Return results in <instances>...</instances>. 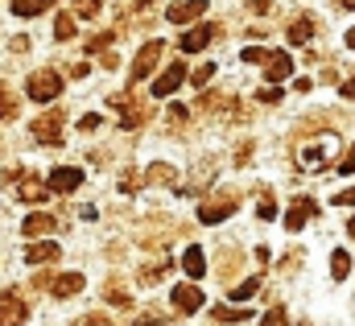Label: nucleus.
I'll use <instances>...</instances> for the list:
<instances>
[{"instance_id":"obj_31","label":"nucleus","mask_w":355,"mask_h":326,"mask_svg":"<svg viewBox=\"0 0 355 326\" xmlns=\"http://www.w3.org/2000/svg\"><path fill=\"white\" fill-rule=\"evenodd\" d=\"M268 58V50H261V46H248L244 50V62H265Z\"/></svg>"},{"instance_id":"obj_37","label":"nucleus","mask_w":355,"mask_h":326,"mask_svg":"<svg viewBox=\"0 0 355 326\" xmlns=\"http://www.w3.org/2000/svg\"><path fill=\"white\" fill-rule=\"evenodd\" d=\"M252 12H268V0H252Z\"/></svg>"},{"instance_id":"obj_17","label":"nucleus","mask_w":355,"mask_h":326,"mask_svg":"<svg viewBox=\"0 0 355 326\" xmlns=\"http://www.w3.org/2000/svg\"><path fill=\"white\" fill-rule=\"evenodd\" d=\"M25 260H29V264H50V260H58V244H54V240L33 244L29 252H25Z\"/></svg>"},{"instance_id":"obj_38","label":"nucleus","mask_w":355,"mask_h":326,"mask_svg":"<svg viewBox=\"0 0 355 326\" xmlns=\"http://www.w3.org/2000/svg\"><path fill=\"white\" fill-rule=\"evenodd\" d=\"M79 326H107V323H103V318H83Z\"/></svg>"},{"instance_id":"obj_8","label":"nucleus","mask_w":355,"mask_h":326,"mask_svg":"<svg viewBox=\"0 0 355 326\" xmlns=\"http://www.w3.org/2000/svg\"><path fill=\"white\" fill-rule=\"evenodd\" d=\"M170 302H174L178 314H194V310L202 306V293H198L194 285H178L174 293H170Z\"/></svg>"},{"instance_id":"obj_9","label":"nucleus","mask_w":355,"mask_h":326,"mask_svg":"<svg viewBox=\"0 0 355 326\" xmlns=\"http://www.w3.org/2000/svg\"><path fill=\"white\" fill-rule=\"evenodd\" d=\"M25 323V302L17 293H4L0 298V326H21Z\"/></svg>"},{"instance_id":"obj_18","label":"nucleus","mask_w":355,"mask_h":326,"mask_svg":"<svg viewBox=\"0 0 355 326\" xmlns=\"http://www.w3.org/2000/svg\"><path fill=\"white\" fill-rule=\"evenodd\" d=\"M310 33H314V21H306V17H297V21L289 25V42H293V46H306Z\"/></svg>"},{"instance_id":"obj_10","label":"nucleus","mask_w":355,"mask_h":326,"mask_svg":"<svg viewBox=\"0 0 355 326\" xmlns=\"http://www.w3.org/2000/svg\"><path fill=\"white\" fill-rule=\"evenodd\" d=\"M236 215V203L227 198V203H202L198 207V219L202 223H223V219H232Z\"/></svg>"},{"instance_id":"obj_5","label":"nucleus","mask_w":355,"mask_h":326,"mask_svg":"<svg viewBox=\"0 0 355 326\" xmlns=\"http://www.w3.org/2000/svg\"><path fill=\"white\" fill-rule=\"evenodd\" d=\"M157 58H162V42H149V46H145V50L137 54V62H132V83H141L145 75H153Z\"/></svg>"},{"instance_id":"obj_23","label":"nucleus","mask_w":355,"mask_h":326,"mask_svg":"<svg viewBox=\"0 0 355 326\" xmlns=\"http://www.w3.org/2000/svg\"><path fill=\"white\" fill-rule=\"evenodd\" d=\"M12 12H17V17H37V12H46V8H42L37 0H12Z\"/></svg>"},{"instance_id":"obj_32","label":"nucleus","mask_w":355,"mask_h":326,"mask_svg":"<svg viewBox=\"0 0 355 326\" xmlns=\"http://www.w3.org/2000/svg\"><path fill=\"white\" fill-rule=\"evenodd\" d=\"M107 302H112V306H128V302H132V298H128V293H124V289H107Z\"/></svg>"},{"instance_id":"obj_41","label":"nucleus","mask_w":355,"mask_h":326,"mask_svg":"<svg viewBox=\"0 0 355 326\" xmlns=\"http://www.w3.org/2000/svg\"><path fill=\"white\" fill-rule=\"evenodd\" d=\"M347 236H352V240H355V219H352V223H347Z\"/></svg>"},{"instance_id":"obj_34","label":"nucleus","mask_w":355,"mask_h":326,"mask_svg":"<svg viewBox=\"0 0 355 326\" xmlns=\"http://www.w3.org/2000/svg\"><path fill=\"white\" fill-rule=\"evenodd\" d=\"M257 215H261V219H272V215H277V207H272V203H268V198H265V203L257 207Z\"/></svg>"},{"instance_id":"obj_4","label":"nucleus","mask_w":355,"mask_h":326,"mask_svg":"<svg viewBox=\"0 0 355 326\" xmlns=\"http://www.w3.org/2000/svg\"><path fill=\"white\" fill-rule=\"evenodd\" d=\"M79 182H83V173H79L75 165H62V169H54V173L46 178V190H58V194H67V190H79Z\"/></svg>"},{"instance_id":"obj_22","label":"nucleus","mask_w":355,"mask_h":326,"mask_svg":"<svg viewBox=\"0 0 355 326\" xmlns=\"http://www.w3.org/2000/svg\"><path fill=\"white\" fill-rule=\"evenodd\" d=\"M257 289H261V277H248V281H244V285H236V289H232V298H236V302H240V306H244V302H248V298H252V293H257Z\"/></svg>"},{"instance_id":"obj_36","label":"nucleus","mask_w":355,"mask_h":326,"mask_svg":"<svg viewBox=\"0 0 355 326\" xmlns=\"http://www.w3.org/2000/svg\"><path fill=\"white\" fill-rule=\"evenodd\" d=\"M343 99H355V79L343 83Z\"/></svg>"},{"instance_id":"obj_2","label":"nucleus","mask_w":355,"mask_h":326,"mask_svg":"<svg viewBox=\"0 0 355 326\" xmlns=\"http://www.w3.org/2000/svg\"><path fill=\"white\" fill-rule=\"evenodd\" d=\"M211 37H219V25H215V21H211V25H194L190 33H182L178 46H182V54H198L202 46H211Z\"/></svg>"},{"instance_id":"obj_6","label":"nucleus","mask_w":355,"mask_h":326,"mask_svg":"<svg viewBox=\"0 0 355 326\" xmlns=\"http://www.w3.org/2000/svg\"><path fill=\"white\" fill-rule=\"evenodd\" d=\"M202 12H207V0H178V4H170L166 17H170L174 25H186V21H198Z\"/></svg>"},{"instance_id":"obj_21","label":"nucleus","mask_w":355,"mask_h":326,"mask_svg":"<svg viewBox=\"0 0 355 326\" xmlns=\"http://www.w3.org/2000/svg\"><path fill=\"white\" fill-rule=\"evenodd\" d=\"M54 37H58V42H71V37H75V17H71V12H62V17L54 21Z\"/></svg>"},{"instance_id":"obj_16","label":"nucleus","mask_w":355,"mask_h":326,"mask_svg":"<svg viewBox=\"0 0 355 326\" xmlns=\"http://www.w3.org/2000/svg\"><path fill=\"white\" fill-rule=\"evenodd\" d=\"M21 232H25V236H33V240H42L46 232H54V219H50V215H29V219L21 223Z\"/></svg>"},{"instance_id":"obj_14","label":"nucleus","mask_w":355,"mask_h":326,"mask_svg":"<svg viewBox=\"0 0 355 326\" xmlns=\"http://www.w3.org/2000/svg\"><path fill=\"white\" fill-rule=\"evenodd\" d=\"M306 215H314V207H310V198H297L293 211L285 215V228H289V232H302V228H306Z\"/></svg>"},{"instance_id":"obj_12","label":"nucleus","mask_w":355,"mask_h":326,"mask_svg":"<svg viewBox=\"0 0 355 326\" xmlns=\"http://www.w3.org/2000/svg\"><path fill=\"white\" fill-rule=\"evenodd\" d=\"M46 194H50V190H46V182H37V178H25V182L17 186V198H21V203H46Z\"/></svg>"},{"instance_id":"obj_42","label":"nucleus","mask_w":355,"mask_h":326,"mask_svg":"<svg viewBox=\"0 0 355 326\" xmlns=\"http://www.w3.org/2000/svg\"><path fill=\"white\" fill-rule=\"evenodd\" d=\"M37 4H42V8H50V4H54V0H37Z\"/></svg>"},{"instance_id":"obj_35","label":"nucleus","mask_w":355,"mask_h":326,"mask_svg":"<svg viewBox=\"0 0 355 326\" xmlns=\"http://www.w3.org/2000/svg\"><path fill=\"white\" fill-rule=\"evenodd\" d=\"M335 203H339V207H355V186H352V190H343V194H339Z\"/></svg>"},{"instance_id":"obj_11","label":"nucleus","mask_w":355,"mask_h":326,"mask_svg":"<svg viewBox=\"0 0 355 326\" xmlns=\"http://www.w3.org/2000/svg\"><path fill=\"white\" fill-rule=\"evenodd\" d=\"M289 71H293V62H289V54H268L265 58V79L268 83H281V79H289Z\"/></svg>"},{"instance_id":"obj_26","label":"nucleus","mask_w":355,"mask_h":326,"mask_svg":"<svg viewBox=\"0 0 355 326\" xmlns=\"http://www.w3.org/2000/svg\"><path fill=\"white\" fill-rule=\"evenodd\" d=\"M75 12L79 17H95L99 12V0H75Z\"/></svg>"},{"instance_id":"obj_3","label":"nucleus","mask_w":355,"mask_h":326,"mask_svg":"<svg viewBox=\"0 0 355 326\" xmlns=\"http://www.w3.org/2000/svg\"><path fill=\"white\" fill-rule=\"evenodd\" d=\"M33 137L46 141V145H62V112L54 108L50 116H42V120L33 124Z\"/></svg>"},{"instance_id":"obj_20","label":"nucleus","mask_w":355,"mask_h":326,"mask_svg":"<svg viewBox=\"0 0 355 326\" xmlns=\"http://www.w3.org/2000/svg\"><path fill=\"white\" fill-rule=\"evenodd\" d=\"M347 273H352V256H347V252L339 248V252L331 256V277H335V281H343Z\"/></svg>"},{"instance_id":"obj_25","label":"nucleus","mask_w":355,"mask_h":326,"mask_svg":"<svg viewBox=\"0 0 355 326\" xmlns=\"http://www.w3.org/2000/svg\"><path fill=\"white\" fill-rule=\"evenodd\" d=\"M261 326H289V323H285V310H281V306H277V310H268L265 318H261Z\"/></svg>"},{"instance_id":"obj_39","label":"nucleus","mask_w":355,"mask_h":326,"mask_svg":"<svg viewBox=\"0 0 355 326\" xmlns=\"http://www.w3.org/2000/svg\"><path fill=\"white\" fill-rule=\"evenodd\" d=\"M137 326H166V323H157V318H145V323H137Z\"/></svg>"},{"instance_id":"obj_28","label":"nucleus","mask_w":355,"mask_h":326,"mask_svg":"<svg viewBox=\"0 0 355 326\" xmlns=\"http://www.w3.org/2000/svg\"><path fill=\"white\" fill-rule=\"evenodd\" d=\"M211 75H215V67H198V71L190 75V83H194V87H207V83H211Z\"/></svg>"},{"instance_id":"obj_30","label":"nucleus","mask_w":355,"mask_h":326,"mask_svg":"<svg viewBox=\"0 0 355 326\" xmlns=\"http://www.w3.org/2000/svg\"><path fill=\"white\" fill-rule=\"evenodd\" d=\"M322 162H327V149H306V165L310 169H318Z\"/></svg>"},{"instance_id":"obj_29","label":"nucleus","mask_w":355,"mask_h":326,"mask_svg":"<svg viewBox=\"0 0 355 326\" xmlns=\"http://www.w3.org/2000/svg\"><path fill=\"white\" fill-rule=\"evenodd\" d=\"M145 182H174V169H162V165H157V169L145 173Z\"/></svg>"},{"instance_id":"obj_40","label":"nucleus","mask_w":355,"mask_h":326,"mask_svg":"<svg viewBox=\"0 0 355 326\" xmlns=\"http://www.w3.org/2000/svg\"><path fill=\"white\" fill-rule=\"evenodd\" d=\"M347 46L355 50V29H347Z\"/></svg>"},{"instance_id":"obj_7","label":"nucleus","mask_w":355,"mask_h":326,"mask_svg":"<svg viewBox=\"0 0 355 326\" xmlns=\"http://www.w3.org/2000/svg\"><path fill=\"white\" fill-rule=\"evenodd\" d=\"M182 83H186V67H182V62H174L162 79H153V95H157V99H166V95H174Z\"/></svg>"},{"instance_id":"obj_24","label":"nucleus","mask_w":355,"mask_h":326,"mask_svg":"<svg viewBox=\"0 0 355 326\" xmlns=\"http://www.w3.org/2000/svg\"><path fill=\"white\" fill-rule=\"evenodd\" d=\"M0 120H17V99L8 91H0Z\"/></svg>"},{"instance_id":"obj_19","label":"nucleus","mask_w":355,"mask_h":326,"mask_svg":"<svg viewBox=\"0 0 355 326\" xmlns=\"http://www.w3.org/2000/svg\"><path fill=\"white\" fill-rule=\"evenodd\" d=\"M211 318H215V323H248V306H240V310H232V306H215Z\"/></svg>"},{"instance_id":"obj_27","label":"nucleus","mask_w":355,"mask_h":326,"mask_svg":"<svg viewBox=\"0 0 355 326\" xmlns=\"http://www.w3.org/2000/svg\"><path fill=\"white\" fill-rule=\"evenodd\" d=\"M335 169H339V173H355V145L343 153V157H339V165H335Z\"/></svg>"},{"instance_id":"obj_1","label":"nucleus","mask_w":355,"mask_h":326,"mask_svg":"<svg viewBox=\"0 0 355 326\" xmlns=\"http://www.w3.org/2000/svg\"><path fill=\"white\" fill-rule=\"evenodd\" d=\"M25 91H29V99L46 103V99H58V91H62V79H58L54 71H37V75H29Z\"/></svg>"},{"instance_id":"obj_33","label":"nucleus","mask_w":355,"mask_h":326,"mask_svg":"<svg viewBox=\"0 0 355 326\" xmlns=\"http://www.w3.org/2000/svg\"><path fill=\"white\" fill-rule=\"evenodd\" d=\"M257 99H265V103H277V99H281V87H277V91H272V87H265Z\"/></svg>"},{"instance_id":"obj_43","label":"nucleus","mask_w":355,"mask_h":326,"mask_svg":"<svg viewBox=\"0 0 355 326\" xmlns=\"http://www.w3.org/2000/svg\"><path fill=\"white\" fill-rule=\"evenodd\" d=\"M343 4H347V8H355V0H343Z\"/></svg>"},{"instance_id":"obj_15","label":"nucleus","mask_w":355,"mask_h":326,"mask_svg":"<svg viewBox=\"0 0 355 326\" xmlns=\"http://www.w3.org/2000/svg\"><path fill=\"white\" fill-rule=\"evenodd\" d=\"M182 268H186L190 277H202V273H207V256H202V248H198V244L186 248V256H182Z\"/></svg>"},{"instance_id":"obj_44","label":"nucleus","mask_w":355,"mask_h":326,"mask_svg":"<svg viewBox=\"0 0 355 326\" xmlns=\"http://www.w3.org/2000/svg\"><path fill=\"white\" fill-rule=\"evenodd\" d=\"M302 326H310V323H302Z\"/></svg>"},{"instance_id":"obj_13","label":"nucleus","mask_w":355,"mask_h":326,"mask_svg":"<svg viewBox=\"0 0 355 326\" xmlns=\"http://www.w3.org/2000/svg\"><path fill=\"white\" fill-rule=\"evenodd\" d=\"M50 293H54V298H75V293H83V277H79V273H62Z\"/></svg>"}]
</instances>
